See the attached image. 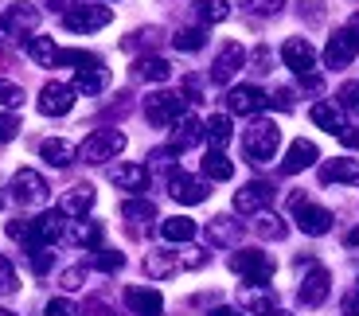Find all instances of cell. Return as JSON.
Returning <instances> with one entry per match:
<instances>
[{
  "instance_id": "1",
  "label": "cell",
  "mask_w": 359,
  "mask_h": 316,
  "mask_svg": "<svg viewBox=\"0 0 359 316\" xmlns=\"http://www.w3.org/2000/svg\"><path fill=\"white\" fill-rule=\"evenodd\" d=\"M278 145H281V129L273 125V121H266V118L254 121V125L243 133V153H246V160H250V164H266V160H273Z\"/></svg>"
},
{
  "instance_id": "2",
  "label": "cell",
  "mask_w": 359,
  "mask_h": 316,
  "mask_svg": "<svg viewBox=\"0 0 359 316\" xmlns=\"http://www.w3.org/2000/svg\"><path fill=\"white\" fill-rule=\"evenodd\" d=\"M184 114H188V98H184V94H176V90H153L149 98H144V118L153 121L156 129L176 125Z\"/></svg>"
},
{
  "instance_id": "3",
  "label": "cell",
  "mask_w": 359,
  "mask_h": 316,
  "mask_svg": "<svg viewBox=\"0 0 359 316\" xmlns=\"http://www.w3.org/2000/svg\"><path fill=\"white\" fill-rule=\"evenodd\" d=\"M121 149H126V133H121V129H94V133L82 141L79 160L82 164H102V160H114Z\"/></svg>"
},
{
  "instance_id": "4",
  "label": "cell",
  "mask_w": 359,
  "mask_h": 316,
  "mask_svg": "<svg viewBox=\"0 0 359 316\" xmlns=\"http://www.w3.org/2000/svg\"><path fill=\"white\" fill-rule=\"evenodd\" d=\"M231 270L246 281V285H266L273 277V258L262 250H238L231 254Z\"/></svg>"
},
{
  "instance_id": "5",
  "label": "cell",
  "mask_w": 359,
  "mask_h": 316,
  "mask_svg": "<svg viewBox=\"0 0 359 316\" xmlns=\"http://www.w3.org/2000/svg\"><path fill=\"white\" fill-rule=\"evenodd\" d=\"M109 20H114V12H109L106 4H79V8L63 12V27H67V32H74V36L98 32V27H106Z\"/></svg>"
},
{
  "instance_id": "6",
  "label": "cell",
  "mask_w": 359,
  "mask_h": 316,
  "mask_svg": "<svg viewBox=\"0 0 359 316\" xmlns=\"http://www.w3.org/2000/svg\"><path fill=\"white\" fill-rule=\"evenodd\" d=\"M47 195H51V188H47V180L39 176V172L20 168L16 176H12V199H16V203H24V207H39V203H47Z\"/></svg>"
},
{
  "instance_id": "7",
  "label": "cell",
  "mask_w": 359,
  "mask_h": 316,
  "mask_svg": "<svg viewBox=\"0 0 359 316\" xmlns=\"http://www.w3.org/2000/svg\"><path fill=\"white\" fill-rule=\"evenodd\" d=\"M289 203L297 207V226H301L305 235H313V238H316V235H328V231H332V211H328V207L305 203L301 195H293Z\"/></svg>"
},
{
  "instance_id": "8",
  "label": "cell",
  "mask_w": 359,
  "mask_h": 316,
  "mask_svg": "<svg viewBox=\"0 0 359 316\" xmlns=\"http://www.w3.org/2000/svg\"><path fill=\"white\" fill-rule=\"evenodd\" d=\"M63 235H67L63 215H59V211H43L39 219L27 223V242L24 246H51V242H59Z\"/></svg>"
},
{
  "instance_id": "9",
  "label": "cell",
  "mask_w": 359,
  "mask_h": 316,
  "mask_svg": "<svg viewBox=\"0 0 359 316\" xmlns=\"http://www.w3.org/2000/svg\"><path fill=\"white\" fill-rule=\"evenodd\" d=\"M328 293H332V277H328V270L324 266H313V270L305 273V281H301V289H297V301L305 308H316L328 301Z\"/></svg>"
},
{
  "instance_id": "10",
  "label": "cell",
  "mask_w": 359,
  "mask_h": 316,
  "mask_svg": "<svg viewBox=\"0 0 359 316\" xmlns=\"http://www.w3.org/2000/svg\"><path fill=\"white\" fill-rule=\"evenodd\" d=\"M168 195L176 199V203H184V207H196V203L207 199V184L199 180V176H188V172H172L168 176Z\"/></svg>"
},
{
  "instance_id": "11",
  "label": "cell",
  "mask_w": 359,
  "mask_h": 316,
  "mask_svg": "<svg viewBox=\"0 0 359 316\" xmlns=\"http://www.w3.org/2000/svg\"><path fill=\"white\" fill-rule=\"evenodd\" d=\"M269 203H273V188H269L266 180H250L243 191H234V211H238V215H258Z\"/></svg>"
},
{
  "instance_id": "12",
  "label": "cell",
  "mask_w": 359,
  "mask_h": 316,
  "mask_svg": "<svg viewBox=\"0 0 359 316\" xmlns=\"http://www.w3.org/2000/svg\"><path fill=\"white\" fill-rule=\"evenodd\" d=\"M71 106L74 86H67V82H47L39 90V114H47V118H63V114H71Z\"/></svg>"
},
{
  "instance_id": "13",
  "label": "cell",
  "mask_w": 359,
  "mask_h": 316,
  "mask_svg": "<svg viewBox=\"0 0 359 316\" xmlns=\"http://www.w3.org/2000/svg\"><path fill=\"white\" fill-rule=\"evenodd\" d=\"M281 59H285V67L301 78V74H313V67H316V51H313V43L309 39H301V36H293V39H285L281 43Z\"/></svg>"
},
{
  "instance_id": "14",
  "label": "cell",
  "mask_w": 359,
  "mask_h": 316,
  "mask_svg": "<svg viewBox=\"0 0 359 316\" xmlns=\"http://www.w3.org/2000/svg\"><path fill=\"white\" fill-rule=\"evenodd\" d=\"M243 67H246V47L243 43H226L223 51L215 55V63H211V82L226 86V82L243 71Z\"/></svg>"
},
{
  "instance_id": "15",
  "label": "cell",
  "mask_w": 359,
  "mask_h": 316,
  "mask_svg": "<svg viewBox=\"0 0 359 316\" xmlns=\"http://www.w3.org/2000/svg\"><path fill=\"white\" fill-rule=\"evenodd\" d=\"M355 51H359V39L351 36L348 27H344V32L328 36V43H324V67H332V71H340V67H348L351 59H355Z\"/></svg>"
},
{
  "instance_id": "16",
  "label": "cell",
  "mask_w": 359,
  "mask_h": 316,
  "mask_svg": "<svg viewBox=\"0 0 359 316\" xmlns=\"http://www.w3.org/2000/svg\"><path fill=\"white\" fill-rule=\"evenodd\" d=\"M39 24V12L32 4H12L4 16H0V36H32Z\"/></svg>"
},
{
  "instance_id": "17",
  "label": "cell",
  "mask_w": 359,
  "mask_h": 316,
  "mask_svg": "<svg viewBox=\"0 0 359 316\" xmlns=\"http://www.w3.org/2000/svg\"><path fill=\"white\" fill-rule=\"evenodd\" d=\"M266 94L258 90V86H234L231 94H226V109L231 114H238V118H254V114H262L266 109Z\"/></svg>"
},
{
  "instance_id": "18",
  "label": "cell",
  "mask_w": 359,
  "mask_h": 316,
  "mask_svg": "<svg viewBox=\"0 0 359 316\" xmlns=\"http://www.w3.org/2000/svg\"><path fill=\"white\" fill-rule=\"evenodd\" d=\"M126 305L137 316H161L164 312V297L156 289H144V285H129L126 289Z\"/></svg>"
},
{
  "instance_id": "19",
  "label": "cell",
  "mask_w": 359,
  "mask_h": 316,
  "mask_svg": "<svg viewBox=\"0 0 359 316\" xmlns=\"http://www.w3.org/2000/svg\"><path fill=\"white\" fill-rule=\"evenodd\" d=\"M109 184L121 191H144L149 188V168L144 164H117V168H109Z\"/></svg>"
},
{
  "instance_id": "20",
  "label": "cell",
  "mask_w": 359,
  "mask_h": 316,
  "mask_svg": "<svg viewBox=\"0 0 359 316\" xmlns=\"http://www.w3.org/2000/svg\"><path fill=\"white\" fill-rule=\"evenodd\" d=\"M313 160H320V153H316L313 141H293L289 153H285V160H281V172H285V176H297V172L313 168Z\"/></svg>"
},
{
  "instance_id": "21",
  "label": "cell",
  "mask_w": 359,
  "mask_h": 316,
  "mask_svg": "<svg viewBox=\"0 0 359 316\" xmlns=\"http://www.w3.org/2000/svg\"><path fill=\"white\" fill-rule=\"evenodd\" d=\"M90 207H94V188H86V184L71 188L63 199H59V215H67V219H82Z\"/></svg>"
},
{
  "instance_id": "22",
  "label": "cell",
  "mask_w": 359,
  "mask_h": 316,
  "mask_svg": "<svg viewBox=\"0 0 359 316\" xmlns=\"http://www.w3.org/2000/svg\"><path fill=\"white\" fill-rule=\"evenodd\" d=\"M203 141V121L191 118V114H184V118L176 121V133H172V153H180V149H191Z\"/></svg>"
},
{
  "instance_id": "23",
  "label": "cell",
  "mask_w": 359,
  "mask_h": 316,
  "mask_svg": "<svg viewBox=\"0 0 359 316\" xmlns=\"http://www.w3.org/2000/svg\"><path fill=\"white\" fill-rule=\"evenodd\" d=\"M24 51L32 55V63L36 67H59V47H55L51 36H27Z\"/></svg>"
},
{
  "instance_id": "24",
  "label": "cell",
  "mask_w": 359,
  "mask_h": 316,
  "mask_svg": "<svg viewBox=\"0 0 359 316\" xmlns=\"http://www.w3.org/2000/svg\"><path fill=\"white\" fill-rule=\"evenodd\" d=\"M313 125H320L324 133L340 137L344 129H348V121H344V109L340 106H332V102H316V106H313Z\"/></svg>"
},
{
  "instance_id": "25",
  "label": "cell",
  "mask_w": 359,
  "mask_h": 316,
  "mask_svg": "<svg viewBox=\"0 0 359 316\" xmlns=\"http://www.w3.org/2000/svg\"><path fill=\"white\" fill-rule=\"evenodd\" d=\"M320 180L324 184H359V160H328L320 168Z\"/></svg>"
},
{
  "instance_id": "26",
  "label": "cell",
  "mask_w": 359,
  "mask_h": 316,
  "mask_svg": "<svg viewBox=\"0 0 359 316\" xmlns=\"http://www.w3.org/2000/svg\"><path fill=\"white\" fill-rule=\"evenodd\" d=\"M109 86V71L106 67H86V71L74 74V94H102Z\"/></svg>"
},
{
  "instance_id": "27",
  "label": "cell",
  "mask_w": 359,
  "mask_h": 316,
  "mask_svg": "<svg viewBox=\"0 0 359 316\" xmlns=\"http://www.w3.org/2000/svg\"><path fill=\"white\" fill-rule=\"evenodd\" d=\"M196 231H199V226L191 223L188 215H172V219H164V223H161V238H164V242H191Z\"/></svg>"
},
{
  "instance_id": "28",
  "label": "cell",
  "mask_w": 359,
  "mask_h": 316,
  "mask_svg": "<svg viewBox=\"0 0 359 316\" xmlns=\"http://www.w3.org/2000/svg\"><path fill=\"white\" fill-rule=\"evenodd\" d=\"M39 156H43L51 168H67L74 160V145L71 141H59V137H47L43 145H39Z\"/></svg>"
},
{
  "instance_id": "29",
  "label": "cell",
  "mask_w": 359,
  "mask_h": 316,
  "mask_svg": "<svg viewBox=\"0 0 359 316\" xmlns=\"http://www.w3.org/2000/svg\"><path fill=\"white\" fill-rule=\"evenodd\" d=\"M243 308L254 316H269L273 308H278V301H273V293L262 289V285H250V289H243Z\"/></svg>"
},
{
  "instance_id": "30",
  "label": "cell",
  "mask_w": 359,
  "mask_h": 316,
  "mask_svg": "<svg viewBox=\"0 0 359 316\" xmlns=\"http://www.w3.org/2000/svg\"><path fill=\"white\" fill-rule=\"evenodd\" d=\"M67 238H71L74 246H94L102 242V223H90V219H79V223H71L67 226Z\"/></svg>"
},
{
  "instance_id": "31",
  "label": "cell",
  "mask_w": 359,
  "mask_h": 316,
  "mask_svg": "<svg viewBox=\"0 0 359 316\" xmlns=\"http://www.w3.org/2000/svg\"><path fill=\"white\" fill-rule=\"evenodd\" d=\"M203 176H207V180H231V176H234V164L226 160L223 149H211V153L203 156Z\"/></svg>"
},
{
  "instance_id": "32",
  "label": "cell",
  "mask_w": 359,
  "mask_h": 316,
  "mask_svg": "<svg viewBox=\"0 0 359 316\" xmlns=\"http://www.w3.org/2000/svg\"><path fill=\"white\" fill-rule=\"evenodd\" d=\"M133 74H137V78H144V82H164V78L172 74V67H168V59H156V55H149V59H137Z\"/></svg>"
},
{
  "instance_id": "33",
  "label": "cell",
  "mask_w": 359,
  "mask_h": 316,
  "mask_svg": "<svg viewBox=\"0 0 359 316\" xmlns=\"http://www.w3.org/2000/svg\"><path fill=\"white\" fill-rule=\"evenodd\" d=\"M254 235L278 242V238H285V223H281L273 211H258V215H254Z\"/></svg>"
},
{
  "instance_id": "34",
  "label": "cell",
  "mask_w": 359,
  "mask_h": 316,
  "mask_svg": "<svg viewBox=\"0 0 359 316\" xmlns=\"http://www.w3.org/2000/svg\"><path fill=\"white\" fill-rule=\"evenodd\" d=\"M207 235H211V242L219 246H231L243 238V226L234 223V219H211V226H207Z\"/></svg>"
},
{
  "instance_id": "35",
  "label": "cell",
  "mask_w": 359,
  "mask_h": 316,
  "mask_svg": "<svg viewBox=\"0 0 359 316\" xmlns=\"http://www.w3.org/2000/svg\"><path fill=\"white\" fill-rule=\"evenodd\" d=\"M203 137H207L215 149H223L226 141H231V114H215V118H207Z\"/></svg>"
},
{
  "instance_id": "36",
  "label": "cell",
  "mask_w": 359,
  "mask_h": 316,
  "mask_svg": "<svg viewBox=\"0 0 359 316\" xmlns=\"http://www.w3.org/2000/svg\"><path fill=\"white\" fill-rule=\"evenodd\" d=\"M121 215H126L129 223H153L156 207L149 203V199H126V203H121Z\"/></svg>"
},
{
  "instance_id": "37",
  "label": "cell",
  "mask_w": 359,
  "mask_h": 316,
  "mask_svg": "<svg viewBox=\"0 0 359 316\" xmlns=\"http://www.w3.org/2000/svg\"><path fill=\"white\" fill-rule=\"evenodd\" d=\"M144 273H149V277H168V273H176V258L164 254V250H153L144 258Z\"/></svg>"
},
{
  "instance_id": "38",
  "label": "cell",
  "mask_w": 359,
  "mask_h": 316,
  "mask_svg": "<svg viewBox=\"0 0 359 316\" xmlns=\"http://www.w3.org/2000/svg\"><path fill=\"white\" fill-rule=\"evenodd\" d=\"M203 43H207L203 27H184V32H176V36H172V47H176V51H199Z\"/></svg>"
},
{
  "instance_id": "39",
  "label": "cell",
  "mask_w": 359,
  "mask_h": 316,
  "mask_svg": "<svg viewBox=\"0 0 359 316\" xmlns=\"http://www.w3.org/2000/svg\"><path fill=\"white\" fill-rule=\"evenodd\" d=\"M196 12H199L203 24H223V20L231 16V4H226V0H203Z\"/></svg>"
},
{
  "instance_id": "40",
  "label": "cell",
  "mask_w": 359,
  "mask_h": 316,
  "mask_svg": "<svg viewBox=\"0 0 359 316\" xmlns=\"http://www.w3.org/2000/svg\"><path fill=\"white\" fill-rule=\"evenodd\" d=\"M20 289V277H16V266L0 254V297H12Z\"/></svg>"
},
{
  "instance_id": "41",
  "label": "cell",
  "mask_w": 359,
  "mask_h": 316,
  "mask_svg": "<svg viewBox=\"0 0 359 316\" xmlns=\"http://www.w3.org/2000/svg\"><path fill=\"white\" fill-rule=\"evenodd\" d=\"M27 266H32V273H47L55 266V258L47 246H27Z\"/></svg>"
},
{
  "instance_id": "42",
  "label": "cell",
  "mask_w": 359,
  "mask_h": 316,
  "mask_svg": "<svg viewBox=\"0 0 359 316\" xmlns=\"http://www.w3.org/2000/svg\"><path fill=\"white\" fill-rule=\"evenodd\" d=\"M94 266H98L102 273H114V270H121V266H126V254H117V250H98V254H94Z\"/></svg>"
},
{
  "instance_id": "43",
  "label": "cell",
  "mask_w": 359,
  "mask_h": 316,
  "mask_svg": "<svg viewBox=\"0 0 359 316\" xmlns=\"http://www.w3.org/2000/svg\"><path fill=\"white\" fill-rule=\"evenodd\" d=\"M0 106H8V109L24 106V90H20L16 82H8V78H0Z\"/></svg>"
},
{
  "instance_id": "44",
  "label": "cell",
  "mask_w": 359,
  "mask_h": 316,
  "mask_svg": "<svg viewBox=\"0 0 359 316\" xmlns=\"http://www.w3.org/2000/svg\"><path fill=\"white\" fill-rule=\"evenodd\" d=\"M340 109L359 114V82H344L340 86Z\"/></svg>"
},
{
  "instance_id": "45",
  "label": "cell",
  "mask_w": 359,
  "mask_h": 316,
  "mask_svg": "<svg viewBox=\"0 0 359 316\" xmlns=\"http://www.w3.org/2000/svg\"><path fill=\"white\" fill-rule=\"evenodd\" d=\"M47 316H82V312L67 297H55V301H47Z\"/></svg>"
},
{
  "instance_id": "46",
  "label": "cell",
  "mask_w": 359,
  "mask_h": 316,
  "mask_svg": "<svg viewBox=\"0 0 359 316\" xmlns=\"http://www.w3.org/2000/svg\"><path fill=\"white\" fill-rule=\"evenodd\" d=\"M16 133H20V121L12 114H0V141H12Z\"/></svg>"
},
{
  "instance_id": "47",
  "label": "cell",
  "mask_w": 359,
  "mask_h": 316,
  "mask_svg": "<svg viewBox=\"0 0 359 316\" xmlns=\"http://www.w3.org/2000/svg\"><path fill=\"white\" fill-rule=\"evenodd\" d=\"M82 281H86V270H82V266H74V270L63 273V289H82Z\"/></svg>"
},
{
  "instance_id": "48",
  "label": "cell",
  "mask_w": 359,
  "mask_h": 316,
  "mask_svg": "<svg viewBox=\"0 0 359 316\" xmlns=\"http://www.w3.org/2000/svg\"><path fill=\"white\" fill-rule=\"evenodd\" d=\"M281 4H285V0H250V12H262V16H273V12H281Z\"/></svg>"
},
{
  "instance_id": "49",
  "label": "cell",
  "mask_w": 359,
  "mask_h": 316,
  "mask_svg": "<svg viewBox=\"0 0 359 316\" xmlns=\"http://www.w3.org/2000/svg\"><path fill=\"white\" fill-rule=\"evenodd\" d=\"M269 106H278V109H293V90H273Z\"/></svg>"
},
{
  "instance_id": "50",
  "label": "cell",
  "mask_w": 359,
  "mask_h": 316,
  "mask_svg": "<svg viewBox=\"0 0 359 316\" xmlns=\"http://www.w3.org/2000/svg\"><path fill=\"white\" fill-rule=\"evenodd\" d=\"M301 90H309V94H320V90H324L320 74H301Z\"/></svg>"
},
{
  "instance_id": "51",
  "label": "cell",
  "mask_w": 359,
  "mask_h": 316,
  "mask_svg": "<svg viewBox=\"0 0 359 316\" xmlns=\"http://www.w3.org/2000/svg\"><path fill=\"white\" fill-rule=\"evenodd\" d=\"M51 8H59V12H71V8H79V4H86V0H47Z\"/></svg>"
},
{
  "instance_id": "52",
  "label": "cell",
  "mask_w": 359,
  "mask_h": 316,
  "mask_svg": "<svg viewBox=\"0 0 359 316\" xmlns=\"http://www.w3.org/2000/svg\"><path fill=\"white\" fill-rule=\"evenodd\" d=\"M86 316H114V312H109L102 301H90V305H86Z\"/></svg>"
},
{
  "instance_id": "53",
  "label": "cell",
  "mask_w": 359,
  "mask_h": 316,
  "mask_svg": "<svg viewBox=\"0 0 359 316\" xmlns=\"http://www.w3.org/2000/svg\"><path fill=\"white\" fill-rule=\"evenodd\" d=\"M254 63H258V71H269V51H266V47L254 51Z\"/></svg>"
},
{
  "instance_id": "54",
  "label": "cell",
  "mask_w": 359,
  "mask_h": 316,
  "mask_svg": "<svg viewBox=\"0 0 359 316\" xmlns=\"http://www.w3.org/2000/svg\"><path fill=\"white\" fill-rule=\"evenodd\" d=\"M340 141H344L348 149H359V133H355V129H344V133H340Z\"/></svg>"
},
{
  "instance_id": "55",
  "label": "cell",
  "mask_w": 359,
  "mask_h": 316,
  "mask_svg": "<svg viewBox=\"0 0 359 316\" xmlns=\"http://www.w3.org/2000/svg\"><path fill=\"white\" fill-rule=\"evenodd\" d=\"M344 312H348V316H359V293H351V297L344 301Z\"/></svg>"
},
{
  "instance_id": "56",
  "label": "cell",
  "mask_w": 359,
  "mask_h": 316,
  "mask_svg": "<svg viewBox=\"0 0 359 316\" xmlns=\"http://www.w3.org/2000/svg\"><path fill=\"white\" fill-rule=\"evenodd\" d=\"M207 316H243V312H238V308H211V312H207Z\"/></svg>"
},
{
  "instance_id": "57",
  "label": "cell",
  "mask_w": 359,
  "mask_h": 316,
  "mask_svg": "<svg viewBox=\"0 0 359 316\" xmlns=\"http://www.w3.org/2000/svg\"><path fill=\"white\" fill-rule=\"evenodd\" d=\"M348 32H351V36H355V39H359V12H355V16H351V20H348Z\"/></svg>"
},
{
  "instance_id": "58",
  "label": "cell",
  "mask_w": 359,
  "mask_h": 316,
  "mask_svg": "<svg viewBox=\"0 0 359 316\" xmlns=\"http://www.w3.org/2000/svg\"><path fill=\"white\" fill-rule=\"evenodd\" d=\"M348 246H359V226H355V231L348 235Z\"/></svg>"
},
{
  "instance_id": "59",
  "label": "cell",
  "mask_w": 359,
  "mask_h": 316,
  "mask_svg": "<svg viewBox=\"0 0 359 316\" xmlns=\"http://www.w3.org/2000/svg\"><path fill=\"white\" fill-rule=\"evenodd\" d=\"M269 316H289V312H281V308H273V312H269Z\"/></svg>"
},
{
  "instance_id": "60",
  "label": "cell",
  "mask_w": 359,
  "mask_h": 316,
  "mask_svg": "<svg viewBox=\"0 0 359 316\" xmlns=\"http://www.w3.org/2000/svg\"><path fill=\"white\" fill-rule=\"evenodd\" d=\"M0 316H16V312H8V308H0Z\"/></svg>"
},
{
  "instance_id": "61",
  "label": "cell",
  "mask_w": 359,
  "mask_h": 316,
  "mask_svg": "<svg viewBox=\"0 0 359 316\" xmlns=\"http://www.w3.org/2000/svg\"><path fill=\"white\" fill-rule=\"evenodd\" d=\"M0 203H4V199H0Z\"/></svg>"
}]
</instances>
